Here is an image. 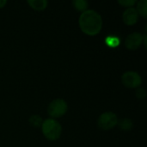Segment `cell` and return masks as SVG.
I'll return each mask as SVG.
<instances>
[{
  "mask_svg": "<svg viewBox=\"0 0 147 147\" xmlns=\"http://www.w3.org/2000/svg\"><path fill=\"white\" fill-rule=\"evenodd\" d=\"M6 3H7V1L6 0H0V8L4 7Z\"/></svg>",
  "mask_w": 147,
  "mask_h": 147,
  "instance_id": "2e32d148",
  "label": "cell"
},
{
  "mask_svg": "<svg viewBox=\"0 0 147 147\" xmlns=\"http://www.w3.org/2000/svg\"><path fill=\"white\" fill-rule=\"evenodd\" d=\"M117 125L119 126V127L121 130L126 131V132L130 131L134 127V123H133L132 120L129 118H121V119L118 120Z\"/></svg>",
  "mask_w": 147,
  "mask_h": 147,
  "instance_id": "9c48e42d",
  "label": "cell"
},
{
  "mask_svg": "<svg viewBox=\"0 0 147 147\" xmlns=\"http://www.w3.org/2000/svg\"><path fill=\"white\" fill-rule=\"evenodd\" d=\"M118 117L117 115L111 112V111H108V112H104L102 113L97 121V125L99 127V128H101L103 131H109L112 128H114L117 123H118Z\"/></svg>",
  "mask_w": 147,
  "mask_h": 147,
  "instance_id": "277c9868",
  "label": "cell"
},
{
  "mask_svg": "<svg viewBox=\"0 0 147 147\" xmlns=\"http://www.w3.org/2000/svg\"><path fill=\"white\" fill-rule=\"evenodd\" d=\"M121 82L127 88L137 89L140 86L142 83V78L138 72L134 71H128L122 74Z\"/></svg>",
  "mask_w": 147,
  "mask_h": 147,
  "instance_id": "5b68a950",
  "label": "cell"
},
{
  "mask_svg": "<svg viewBox=\"0 0 147 147\" xmlns=\"http://www.w3.org/2000/svg\"><path fill=\"white\" fill-rule=\"evenodd\" d=\"M29 123L31 126L34 127H41V124L43 122V120L41 119V117L40 115H32L30 118H29Z\"/></svg>",
  "mask_w": 147,
  "mask_h": 147,
  "instance_id": "7c38bea8",
  "label": "cell"
},
{
  "mask_svg": "<svg viewBox=\"0 0 147 147\" xmlns=\"http://www.w3.org/2000/svg\"><path fill=\"white\" fill-rule=\"evenodd\" d=\"M28 5L35 10H43L47 7V0H28Z\"/></svg>",
  "mask_w": 147,
  "mask_h": 147,
  "instance_id": "ba28073f",
  "label": "cell"
},
{
  "mask_svg": "<svg viewBox=\"0 0 147 147\" xmlns=\"http://www.w3.org/2000/svg\"><path fill=\"white\" fill-rule=\"evenodd\" d=\"M41 130L43 135L49 140H57L59 139L62 133V127L55 119H47L41 124Z\"/></svg>",
  "mask_w": 147,
  "mask_h": 147,
  "instance_id": "7a4b0ae2",
  "label": "cell"
},
{
  "mask_svg": "<svg viewBox=\"0 0 147 147\" xmlns=\"http://www.w3.org/2000/svg\"><path fill=\"white\" fill-rule=\"evenodd\" d=\"M144 40V35L139 32H134L129 34L125 40V46L129 50L138 49Z\"/></svg>",
  "mask_w": 147,
  "mask_h": 147,
  "instance_id": "8992f818",
  "label": "cell"
},
{
  "mask_svg": "<svg viewBox=\"0 0 147 147\" xmlns=\"http://www.w3.org/2000/svg\"><path fill=\"white\" fill-rule=\"evenodd\" d=\"M135 95L139 99H144L146 96V91L144 88L139 87V88H137V90L135 91Z\"/></svg>",
  "mask_w": 147,
  "mask_h": 147,
  "instance_id": "9a60e30c",
  "label": "cell"
},
{
  "mask_svg": "<svg viewBox=\"0 0 147 147\" xmlns=\"http://www.w3.org/2000/svg\"><path fill=\"white\" fill-rule=\"evenodd\" d=\"M139 16H143L144 18L147 17V0H140L137 2V7L135 8Z\"/></svg>",
  "mask_w": 147,
  "mask_h": 147,
  "instance_id": "30bf717a",
  "label": "cell"
},
{
  "mask_svg": "<svg viewBox=\"0 0 147 147\" xmlns=\"http://www.w3.org/2000/svg\"><path fill=\"white\" fill-rule=\"evenodd\" d=\"M139 16H139V14H138V12L134 7L127 8L124 10L123 15H122V18H123L124 22L129 26L135 24L139 20Z\"/></svg>",
  "mask_w": 147,
  "mask_h": 147,
  "instance_id": "52a82bcc",
  "label": "cell"
},
{
  "mask_svg": "<svg viewBox=\"0 0 147 147\" xmlns=\"http://www.w3.org/2000/svg\"><path fill=\"white\" fill-rule=\"evenodd\" d=\"M106 43L108 44L109 47H116L119 43H120V40L117 38V37H115V36H109L106 40H105Z\"/></svg>",
  "mask_w": 147,
  "mask_h": 147,
  "instance_id": "4fadbf2b",
  "label": "cell"
},
{
  "mask_svg": "<svg viewBox=\"0 0 147 147\" xmlns=\"http://www.w3.org/2000/svg\"><path fill=\"white\" fill-rule=\"evenodd\" d=\"M137 3L136 0H119L118 3L124 7H134V5Z\"/></svg>",
  "mask_w": 147,
  "mask_h": 147,
  "instance_id": "5bb4252c",
  "label": "cell"
},
{
  "mask_svg": "<svg viewBox=\"0 0 147 147\" xmlns=\"http://www.w3.org/2000/svg\"><path fill=\"white\" fill-rule=\"evenodd\" d=\"M81 30L88 35L97 34L102 28V18L101 15L94 9H86L82 12L78 19Z\"/></svg>",
  "mask_w": 147,
  "mask_h": 147,
  "instance_id": "6da1fadb",
  "label": "cell"
},
{
  "mask_svg": "<svg viewBox=\"0 0 147 147\" xmlns=\"http://www.w3.org/2000/svg\"><path fill=\"white\" fill-rule=\"evenodd\" d=\"M68 109V105L66 102L63 99L58 98L53 100L47 108V113L52 119H57L63 116Z\"/></svg>",
  "mask_w": 147,
  "mask_h": 147,
  "instance_id": "3957f363",
  "label": "cell"
},
{
  "mask_svg": "<svg viewBox=\"0 0 147 147\" xmlns=\"http://www.w3.org/2000/svg\"><path fill=\"white\" fill-rule=\"evenodd\" d=\"M71 3L75 9L82 12L85 11L89 6V3L86 0H73Z\"/></svg>",
  "mask_w": 147,
  "mask_h": 147,
  "instance_id": "8fae6325",
  "label": "cell"
}]
</instances>
